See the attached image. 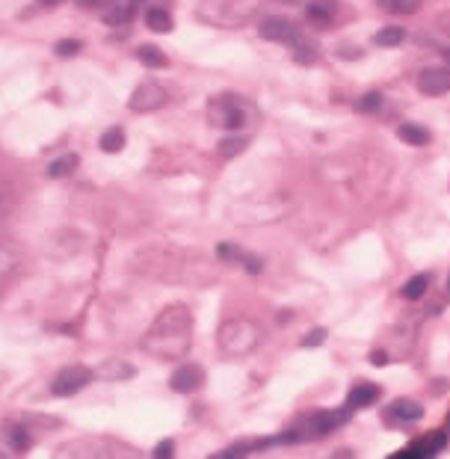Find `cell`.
<instances>
[{
	"instance_id": "cell-6",
	"label": "cell",
	"mask_w": 450,
	"mask_h": 459,
	"mask_svg": "<svg viewBox=\"0 0 450 459\" xmlns=\"http://www.w3.org/2000/svg\"><path fill=\"white\" fill-rule=\"evenodd\" d=\"M349 421V412L347 409H335V412H314L308 415V421L299 427L303 438H317V436H329L332 430H338L341 424Z\"/></svg>"
},
{
	"instance_id": "cell-4",
	"label": "cell",
	"mask_w": 450,
	"mask_h": 459,
	"mask_svg": "<svg viewBox=\"0 0 450 459\" xmlns=\"http://www.w3.org/2000/svg\"><path fill=\"white\" fill-rule=\"evenodd\" d=\"M166 101H169L166 89H163L160 84H154V80H145V84H140L137 89H133L128 107H130L133 113H154V110H160Z\"/></svg>"
},
{
	"instance_id": "cell-35",
	"label": "cell",
	"mask_w": 450,
	"mask_h": 459,
	"mask_svg": "<svg viewBox=\"0 0 450 459\" xmlns=\"http://www.w3.org/2000/svg\"><path fill=\"white\" fill-rule=\"evenodd\" d=\"M371 362H373L376 368H382V365H388V356H386V353H382V350H376V353L371 356Z\"/></svg>"
},
{
	"instance_id": "cell-20",
	"label": "cell",
	"mask_w": 450,
	"mask_h": 459,
	"mask_svg": "<svg viewBox=\"0 0 450 459\" xmlns=\"http://www.w3.org/2000/svg\"><path fill=\"white\" fill-rule=\"evenodd\" d=\"M137 57H140L142 65H148V69H163V65H169L166 54L160 51V47H154V45H142L137 51Z\"/></svg>"
},
{
	"instance_id": "cell-27",
	"label": "cell",
	"mask_w": 450,
	"mask_h": 459,
	"mask_svg": "<svg viewBox=\"0 0 450 459\" xmlns=\"http://www.w3.org/2000/svg\"><path fill=\"white\" fill-rule=\"evenodd\" d=\"M379 107H382V92H368V95H361L359 104H356L359 113H376Z\"/></svg>"
},
{
	"instance_id": "cell-31",
	"label": "cell",
	"mask_w": 450,
	"mask_h": 459,
	"mask_svg": "<svg viewBox=\"0 0 450 459\" xmlns=\"http://www.w3.org/2000/svg\"><path fill=\"white\" fill-rule=\"evenodd\" d=\"M216 255H220L223 261H235V258H243L237 249H235V246H231V243H220V246H216Z\"/></svg>"
},
{
	"instance_id": "cell-23",
	"label": "cell",
	"mask_w": 450,
	"mask_h": 459,
	"mask_svg": "<svg viewBox=\"0 0 450 459\" xmlns=\"http://www.w3.org/2000/svg\"><path fill=\"white\" fill-rule=\"evenodd\" d=\"M133 21V4H122V6H110L107 9V24L110 27H125Z\"/></svg>"
},
{
	"instance_id": "cell-19",
	"label": "cell",
	"mask_w": 450,
	"mask_h": 459,
	"mask_svg": "<svg viewBox=\"0 0 450 459\" xmlns=\"http://www.w3.org/2000/svg\"><path fill=\"white\" fill-rule=\"evenodd\" d=\"M145 24H148V30H154V33H169L172 30V15L166 12V9H148L145 12Z\"/></svg>"
},
{
	"instance_id": "cell-24",
	"label": "cell",
	"mask_w": 450,
	"mask_h": 459,
	"mask_svg": "<svg viewBox=\"0 0 450 459\" xmlns=\"http://www.w3.org/2000/svg\"><path fill=\"white\" fill-rule=\"evenodd\" d=\"M403 39H406L403 27H386V30H379V33H376V39H373V42H376L379 47H397Z\"/></svg>"
},
{
	"instance_id": "cell-2",
	"label": "cell",
	"mask_w": 450,
	"mask_h": 459,
	"mask_svg": "<svg viewBox=\"0 0 450 459\" xmlns=\"http://www.w3.org/2000/svg\"><path fill=\"white\" fill-rule=\"evenodd\" d=\"M261 344V332L249 320H228L220 329V350L225 356H249Z\"/></svg>"
},
{
	"instance_id": "cell-9",
	"label": "cell",
	"mask_w": 450,
	"mask_h": 459,
	"mask_svg": "<svg viewBox=\"0 0 450 459\" xmlns=\"http://www.w3.org/2000/svg\"><path fill=\"white\" fill-rule=\"evenodd\" d=\"M205 380V370L198 365H181L172 380H169V388L178 391V395H193V391H198V385H202Z\"/></svg>"
},
{
	"instance_id": "cell-11",
	"label": "cell",
	"mask_w": 450,
	"mask_h": 459,
	"mask_svg": "<svg viewBox=\"0 0 450 459\" xmlns=\"http://www.w3.org/2000/svg\"><path fill=\"white\" fill-rule=\"evenodd\" d=\"M379 397H382V388L379 385H373V382H359V385L349 388L347 406L349 409H368V406L379 403Z\"/></svg>"
},
{
	"instance_id": "cell-26",
	"label": "cell",
	"mask_w": 450,
	"mask_h": 459,
	"mask_svg": "<svg viewBox=\"0 0 450 459\" xmlns=\"http://www.w3.org/2000/svg\"><path fill=\"white\" fill-rule=\"evenodd\" d=\"M246 145H249V140L246 137H225L223 142H220V154L228 160V157H237L240 152H246Z\"/></svg>"
},
{
	"instance_id": "cell-17",
	"label": "cell",
	"mask_w": 450,
	"mask_h": 459,
	"mask_svg": "<svg viewBox=\"0 0 450 459\" xmlns=\"http://www.w3.org/2000/svg\"><path fill=\"white\" fill-rule=\"evenodd\" d=\"M15 205H18L15 187H12V181H6V178L0 175V220H6L12 210H15Z\"/></svg>"
},
{
	"instance_id": "cell-10",
	"label": "cell",
	"mask_w": 450,
	"mask_h": 459,
	"mask_svg": "<svg viewBox=\"0 0 450 459\" xmlns=\"http://www.w3.org/2000/svg\"><path fill=\"white\" fill-rule=\"evenodd\" d=\"M418 89L424 95H444V92H450V69H424L418 74Z\"/></svg>"
},
{
	"instance_id": "cell-5",
	"label": "cell",
	"mask_w": 450,
	"mask_h": 459,
	"mask_svg": "<svg viewBox=\"0 0 450 459\" xmlns=\"http://www.w3.org/2000/svg\"><path fill=\"white\" fill-rule=\"evenodd\" d=\"M92 382V370L89 368H80V365H72V368H65L54 376V382H51V391L57 397H72L77 395L80 388H86Z\"/></svg>"
},
{
	"instance_id": "cell-14",
	"label": "cell",
	"mask_w": 450,
	"mask_h": 459,
	"mask_svg": "<svg viewBox=\"0 0 450 459\" xmlns=\"http://www.w3.org/2000/svg\"><path fill=\"white\" fill-rule=\"evenodd\" d=\"M397 137L403 140L406 145H418V149H421V145H427V142L432 140V134H429V130H427L424 125H415V122H406V125H400V128H397Z\"/></svg>"
},
{
	"instance_id": "cell-21",
	"label": "cell",
	"mask_w": 450,
	"mask_h": 459,
	"mask_svg": "<svg viewBox=\"0 0 450 459\" xmlns=\"http://www.w3.org/2000/svg\"><path fill=\"white\" fill-rule=\"evenodd\" d=\"M98 145H101V152H107V154L122 152V145H125V130H122V128H110V130H104L101 140H98Z\"/></svg>"
},
{
	"instance_id": "cell-18",
	"label": "cell",
	"mask_w": 450,
	"mask_h": 459,
	"mask_svg": "<svg viewBox=\"0 0 450 459\" xmlns=\"http://www.w3.org/2000/svg\"><path fill=\"white\" fill-rule=\"evenodd\" d=\"M77 154H62L57 160L47 163V178H65V175H72L77 169Z\"/></svg>"
},
{
	"instance_id": "cell-41",
	"label": "cell",
	"mask_w": 450,
	"mask_h": 459,
	"mask_svg": "<svg viewBox=\"0 0 450 459\" xmlns=\"http://www.w3.org/2000/svg\"><path fill=\"white\" fill-rule=\"evenodd\" d=\"M447 427H450V415H447Z\"/></svg>"
},
{
	"instance_id": "cell-22",
	"label": "cell",
	"mask_w": 450,
	"mask_h": 459,
	"mask_svg": "<svg viewBox=\"0 0 450 459\" xmlns=\"http://www.w3.org/2000/svg\"><path fill=\"white\" fill-rule=\"evenodd\" d=\"M424 0H379V6L391 15H415L421 9Z\"/></svg>"
},
{
	"instance_id": "cell-33",
	"label": "cell",
	"mask_w": 450,
	"mask_h": 459,
	"mask_svg": "<svg viewBox=\"0 0 450 459\" xmlns=\"http://www.w3.org/2000/svg\"><path fill=\"white\" fill-rule=\"evenodd\" d=\"M240 261H243V267H246L249 273H261V267H264V264H261V258H258V255H243Z\"/></svg>"
},
{
	"instance_id": "cell-25",
	"label": "cell",
	"mask_w": 450,
	"mask_h": 459,
	"mask_svg": "<svg viewBox=\"0 0 450 459\" xmlns=\"http://www.w3.org/2000/svg\"><path fill=\"white\" fill-rule=\"evenodd\" d=\"M6 438H9V445L12 450H27L30 448V433L21 427V424H6Z\"/></svg>"
},
{
	"instance_id": "cell-1",
	"label": "cell",
	"mask_w": 450,
	"mask_h": 459,
	"mask_svg": "<svg viewBox=\"0 0 450 459\" xmlns=\"http://www.w3.org/2000/svg\"><path fill=\"white\" fill-rule=\"evenodd\" d=\"M190 341H193V317L187 305H169L160 311L157 320L142 335V350L148 356L169 362V358H181L190 350Z\"/></svg>"
},
{
	"instance_id": "cell-7",
	"label": "cell",
	"mask_w": 450,
	"mask_h": 459,
	"mask_svg": "<svg viewBox=\"0 0 450 459\" xmlns=\"http://www.w3.org/2000/svg\"><path fill=\"white\" fill-rule=\"evenodd\" d=\"M444 448H447V433L436 430V433H427L418 441L406 445L403 450H397L394 459H432V456H439Z\"/></svg>"
},
{
	"instance_id": "cell-39",
	"label": "cell",
	"mask_w": 450,
	"mask_h": 459,
	"mask_svg": "<svg viewBox=\"0 0 450 459\" xmlns=\"http://www.w3.org/2000/svg\"><path fill=\"white\" fill-rule=\"evenodd\" d=\"M281 4H299V0H281Z\"/></svg>"
},
{
	"instance_id": "cell-32",
	"label": "cell",
	"mask_w": 450,
	"mask_h": 459,
	"mask_svg": "<svg viewBox=\"0 0 450 459\" xmlns=\"http://www.w3.org/2000/svg\"><path fill=\"white\" fill-rule=\"evenodd\" d=\"M172 448H175V445H172V438H163L160 445L154 448V456H157V459H169V456H172Z\"/></svg>"
},
{
	"instance_id": "cell-8",
	"label": "cell",
	"mask_w": 450,
	"mask_h": 459,
	"mask_svg": "<svg viewBox=\"0 0 450 459\" xmlns=\"http://www.w3.org/2000/svg\"><path fill=\"white\" fill-rule=\"evenodd\" d=\"M258 33L266 42H285V45H296L299 39H303L299 27L293 21H288V18H264Z\"/></svg>"
},
{
	"instance_id": "cell-30",
	"label": "cell",
	"mask_w": 450,
	"mask_h": 459,
	"mask_svg": "<svg viewBox=\"0 0 450 459\" xmlns=\"http://www.w3.org/2000/svg\"><path fill=\"white\" fill-rule=\"evenodd\" d=\"M326 341V329H311L305 338H303V347H320Z\"/></svg>"
},
{
	"instance_id": "cell-13",
	"label": "cell",
	"mask_w": 450,
	"mask_h": 459,
	"mask_svg": "<svg viewBox=\"0 0 450 459\" xmlns=\"http://www.w3.org/2000/svg\"><path fill=\"white\" fill-rule=\"evenodd\" d=\"M388 418H394V421H400V424H415V421L424 418V406L415 403V400H394Z\"/></svg>"
},
{
	"instance_id": "cell-36",
	"label": "cell",
	"mask_w": 450,
	"mask_h": 459,
	"mask_svg": "<svg viewBox=\"0 0 450 459\" xmlns=\"http://www.w3.org/2000/svg\"><path fill=\"white\" fill-rule=\"evenodd\" d=\"M42 6H57V4H62V0H39Z\"/></svg>"
},
{
	"instance_id": "cell-40",
	"label": "cell",
	"mask_w": 450,
	"mask_h": 459,
	"mask_svg": "<svg viewBox=\"0 0 450 459\" xmlns=\"http://www.w3.org/2000/svg\"><path fill=\"white\" fill-rule=\"evenodd\" d=\"M447 290H450V278H447Z\"/></svg>"
},
{
	"instance_id": "cell-15",
	"label": "cell",
	"mask_w": 450,
	"mask_h": 459,
	"mask_svg": "<svg viewBox=\"0 0 450 459\" xmlns=\"http://www.w3.org/2000/svg\"><path fill=\"white\" fill-rule=\"evenodd\" d=\"M427 288H429V276L418 273V276H412L403 288H400V297H403V300H421L427 293Z\"/></svg>"
},
{
	"instance_id": "cell-28",
	"label": "cell",
	"mask_w": 450,
	"mask_h": 459,
	"mask_svg": "<svg viewBox=\"0 0 450 459\" xmlns=\"http://www.w3.org/2000/svg\"><path fill=\"white\" fill-rule=\"evenodd\" d=\"M296 45H299L296 51H293V60H296V62H314V60H317V47H314L311 42H303V39H299Z\"/></svg>"
},
{
	"instance_id": "cell-12",
	"label": "cell",
	"mask_w": 450,
	"mask_h": 459,
	"mask_svg": "<svg viewBox=\"0 0 450 459\" xmlns=\"http://www.w3.org/2000/svg\"><path fill=\"white\" fill-rule=\"evenodd\" d=\"M335 12H338L335 0H311V4L305 6V18L314 27H329L332 18H335Z\"/></svg>"
},
{
	"instance_id": "cell-3",
	"label": "cell",
	"mask_w": 450,
	"mask_h": 459,
	"mask_svg": "<svg viewBox=\"0 0 450 459\" xmlns=\"http://www.w3.org/2000/svg\"><path fill=\"white\" fill-rule=\"evenodd\" d=\"M210 119L216 125L228 128V130H237V128H243L249 122V107H246L243 98L228 92V95H220V98H213L210 101Z\"/></svg>"
},
{
	"instance_id": "cell-37",
	"label": "cell",
	"mask_w": 450,
	"mask_h": 459,
	"mask_svg": "<svg viewBox=\"0 0 450 459\" xmlns=\"http://www.w3.org/2000/svg\"><path fill=\"white\" fill-rule=\"evenodd\" d=\"M444 62L450 65V47H444Z\"/></svg>"
},
{
	"instance_id": "cell-34",
	"label": "cell",
	"mask_w": 450,
	"mask_h": 459,
	"mask_svg": "<svg viewBox=\"0 0 450 459\" xmlns=\"http://www.w3.org/2000/svg\"><path fill=\"white\" fill-rule=\"evenodd\" d=\"M77 4H80L83 9H110L113 0H77Z\"/></svg>"
},
{
	"instance_id": "cell-38",
	"label": "cell",
	"mask_w": 450,
	"mask_h": 459,
	"mask_svg": "<svg viewBox=\"0 0 450 459\" xmlns=\"http://www.w3.org/2000/svg\"><path fill=\"white\" fill-rule=\"evenodd\" d=\"M4 380H6V370H4V368H0V385H4Z\"/></svg>"
},
{
	"instance_id": "cell-29",
	"label": "cell",
	"mask_w": 450,
	"mask_h": 459,
	"mask_svg": "<svg viewBox=\"0 0 450 459\" xmlns=\"http://www.w3.org/2000/svg\"><path fill=\"white\" fill-rule=\"evenodd\" d=\"M80 47H83V42H77V39H62L54 45V51H57V57H77Z\"/></svg>"
},
{
	"instance_id": "cell-16",
	"label": "cell",
	"mask_w": 450,
	"mask_h": 459,
	"mask_svg": "<svg viewBox=\"0 0 450 459\" xmlns=\"http://www.w3.org/2000/svg\"><path fill=\"white\" fill-rule=\"evenodd\" d=\"M15 267H18V252H15L9 243L0 240V285L15 273Z\"/></svg>"
}]
</instances>
